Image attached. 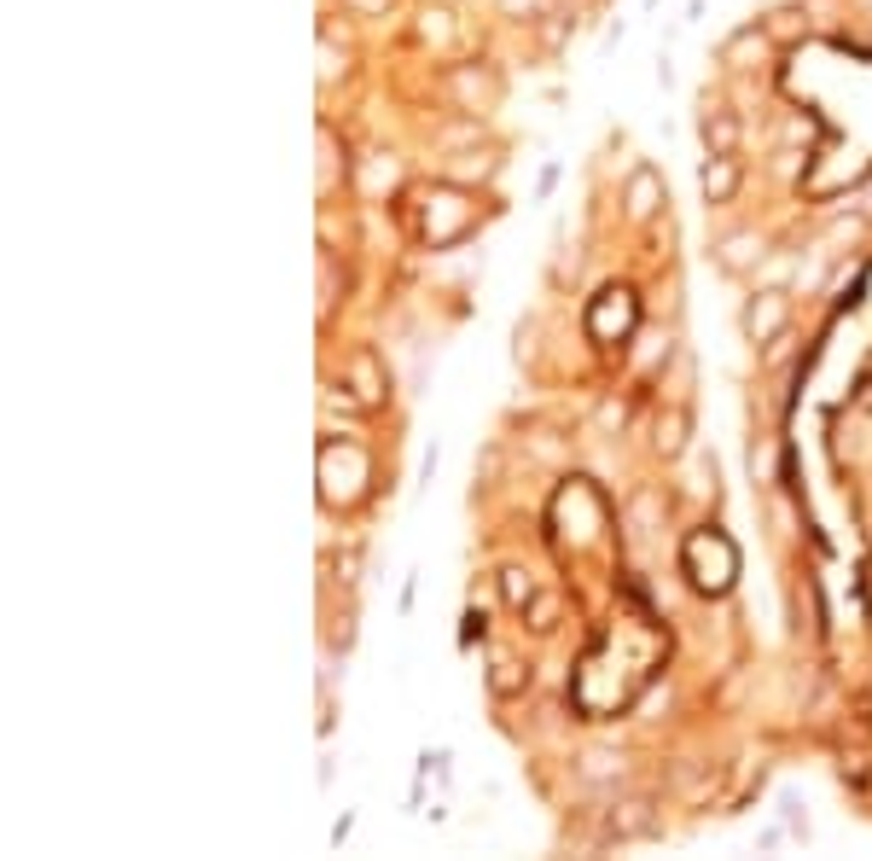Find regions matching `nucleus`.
Instances as JSON below:
<instances>
[{"mask_svg":"<svg viewBox=\"0 0 872 861\" xmlns=\"http://www.w3.org/2000/svg\"><path fill=\"white\" fill-rule=\"evenodd\" d=\"M715 257H722V268H751V263H762V239L756 234H727L722 245H715Z\"/></svg>","mask_w":872,"mask_h":861,"instance_id":"nucleus-6","label":"nucleus"},{"mask_svg":"<svg viewBox=\"0 0 872 861\" xmlns=\"http://www.w3.org/2000/svg\"><path fill=\"white\" fill-rule=\"evenodd\" d=\"M495 7H501L506 18H529V12H542V0H495Z\"/></svg>","mask_w":872,"mask_h":861,"instance_id":"nucleus-12","label":"nucleus"},{"mask_svg":"<svg viewBox=\"0 0 872 861\" xmlns=\"http://www.w3.org/2000/svg\"><path fill=\"white\" fill-rule=\"evenodd\" d=\"M785 320H791V297L785 291H756L751 309H745V338L774 344V338H785Z\"/></svg>","mask_w":872,"mask_h":861,"instance_id":"nucleus-1","label":"nucleus"},{"mask_svg":"<svg viewBox=\"0 0 872 861\" xmlns=\"http://www.w3.org/2000/svg\"><path fill=\"white\" fill-rule=\"evenodd\" d=\"M501 594H506L512 612H524V605L535 600V576H529L524 565H506V571H501Z\"/></svg>","mask_w":872,"mask_h":861,"instance_id":"nucleus-9","label":"nucleus"},{"mask_svg":"<svg viewBox=\"0 0 872 861\" xmlns=\"http://www.w3.org/2000/svg\"><path fill=\"white\" fill-rule=\"evenodd\" d=\"M745 187V164L733 158V151H710V164L698 175V192H704V205H733V192Z\"/></svg>","mask_w":872,"mask_h":861,"instance_id":"nucleus-2","label":"nucleus"},{"mask_svg":"<svg viewBox=\"0 0 872 861\" xmlns=\"http://www.w3.org/2000/svg\"><path fill=\"white\" fill-rule=\"evenodd\" d=\"M623 210H628L634 221H652V216L663 210V181H657V169H652V164H640V169L628 175V187H623Z\"/></svg>","mask_w":872,"mask_h":861,"instance_id":"nucleus-3","label":"nucleus"},{"mask_svg":"<svg viewBox=\"0 0 872 861\" xmlns=\"http://www.w3.org/2000/svg\"><path fill=\"white\" fill-rule=\"evenodd\" d=\"M576 774L587 780V786H605V780H623V756H611V751H587Z\"/></svg>","mask_w":872,"mask_h":861,"instance_id":"nucleus-8","label":"nucleus"},{"mask_svg":"<svg viewBox=\"0 0 872 861\" xmlns=\"http://www.w3.org/2000/svg\"><path fill=\"white\" fill-rule=\"evenodd\" d=\"M349 7H355V12H384L390 0H349Z\"/></svg>","mask_w":872,"mask_h":861,"instance_id":"nucleus-14","label":"nucleus"},{"mask_svg":"<svg viewBox=\"0 0 872 861\" xmlns=\"http://www.w3.org/2000/svg\"><path fill=\"white\" fill-rule=\"evenodd\" d=\"M495 693H518V675H512V664H501V675H495Z\"/></svg>","mask_w":872,"mask_h":861,"instance_id":"nucleus-13","label":"nucleus"},{"mask_svg":"<svg viewBox=\"0 0 872 861\" xmlns=\"http://www.w3.org/2000/svg\"><path fill=\"white\" fill-rule=\"evenodd\" d=\"M611 832H617V839H640V832H652V803H617L611 809Z\"/></svg>","mask_w":872,"mask_h":861,"instance_id":"nucleus-7","label":"nucleus"},{"mask_svg":"<svg viewBox=\"0 0 872 861\" xmlns=\"http://www.w3.org/2000/svg\"><path fill=\"white\" fill-rule=\"evenodd\" d=\"M349 385H355V396H361L367 408H373V402H384V396H390V390H384V373H378V362H373V349H355V356H349Z\"/></svg>","mask_w":872,"mask_h":861,"instance_id":"nucleus-5","label":"nucleus"},{"mask_svg":"<svg viewBox=\"0 0 872 861\" xmlns=\"http://www.w3.org/2000/svg\"><path fill=\"white\" fill-rule=\"evenodd\" d=\"M681 448H686V414L657 419V454H663V461H675Z\"/></svg>","mask_w":872,"mask_h":861,"instance_id":"nucleus-10","label":"nucleus"},{"mask_svg":"<svg viewBox=\"0 0 872 861\" xmlns=\"http://www.w3.org/2000/svg\"><path fill=\"white\" fill-rule=\"evenodd\" d=\"M553 612H558L553 600H529V617H535L529 629H553Z\"/></svg>","mask_w":872,"mask_h":861,"instance_id":"nucleus-11","label":"nucleus"},{"mask_svg":"<svg viewBox=\"0 0 872 861\" xmlns=\"http://www.w3.org/2000/svg\"><path fill=\"white\" fill-rule=\"evenodd\" d=\"M698 135H704V151H739V140H745V122H739V111L715 106V111H704Z\"/></svg>","mask_w":872,"mask_h":861,"instance_id":"nucleus-4","label":"nucleus"}]
</instances>
